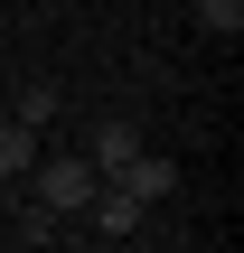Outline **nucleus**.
Masks as SVG:
<instances>
[{
    "label": "nucleus",
    "mask_w": 244,
    "mask_h": 253,
    "mask_svg": "<svg viewBox=\"0 0 244 253\" xmlns=\"http://www.w3.org/2000/svg\"><path fill=\"white\" fill-rule=\"evenodd\" d=\"M132 150H141V131H132V122H94V141H85V160H94L103 178H113V169H122Z\"/></svg>",
    "instance_id": "obj_4"
},
{
    "label": "nucleus",
    "mask_w": 244,
    "mask_h": 253,
    "mask_svg": "<svg viewBox=\"0 0 244 253\" xmlns=\"http://www.w3.org/2000/svg\"><path fill=\"white\" fill-rule=\"evenodd\" d=\"M103 253H122V244H103Z\"/></svg>",
    "instance_id": "obj_9"
},
{
    "label": "nucleus",
    "mask_w": 244,
    "mask_h": 253,
    "mask_svg": "<svg viewBox=\"0 0 244 253\" xmlns=\"http://www.w3.org/2000/svg\"><path fill=\"white\" fill-rule=\"evenodd\" d=\"M94 188H103V169H94L85 150H56V160L38 150V169H28V197H38V207H56V216H85V197H94Z\"/></svg>",
    "instance_id": "obj_1"
},
{
    "label": "nucleus",
    "mask_w": 244,
    "mask_h": 253,
    "mask_svg": "<svg viewBox=\"0 0 244 253\" xmlns=\"http://www.w3.org/2000/svg\"><path fill=\"white\" fill-rule=\"evenodd\" d=\"M85 216H94V225H103V235H113V244H122V235H132V225H141V197H122V188H113V178H103V188H94V197H85Z\"/></svg>",
    "instance_id": "obj_3"
},
{
    "label": "nucleus",
    "mask_w": 244,
    "mask_h": 253,
    "mask_svg": "<svg viewBox=\"0 0 244 253\" xmlns=\"http://www.w3.org/2000/svg\"><path fill=\"white\" fill-rule=\"evenodd\" d=\"M56 113H66V94H56L47 75H38V84H19V103H9V122H28V131H47Z\"/></svg>",
    "instance_id": "obj_5"
},
{
    "label": "nucleus",
    "mask_w": 244,
    "mask_h": 253,
    "mask_svg": "<svg viewBox=\"0 0 244 253\" xmlns=\"http://www.w3.org/2000/svg\"><path fill=\"white\" fill-rule=\"evenodd\" d=\"M28 169H38V131L0 113V178H28Z\"/></svg>",
    "instance_id": "obj_6"
},
{
    "label": "nucleus",
    "mask_w": 244,
    "mask_h": 253,
    "mask_svg": "<svg viewBox=\"0 0 244 253\" xmlns=\"http://www.w3.org/2000/svg\"><path fill=\"white\" fill-rule=\"evenodd\" d=\"M113 188H122V197H141V207H160V197H169V188H179V169H169V160H160V150H132V160H122V169H113Z\"/></svg>",
    "instance_id": "obj_2"
},
{
    "label": "nucleus",
    "mask_w": 244,
    "mask_h": 253,
    "mask_svg": "<svg viewBox=\"0 0 244 253\" xmlns=\"http://www.w3.org/2000/svg\"><path fill=\"white\" fill-rule=\"evenodd\" d=\"M56 235H66V216H56V207H38V197H28V207H19V244H56Z\"/></svg>",
    "instance_id": "obj_7"
},
{
    "label": "nucleus",
    "mask_w": 244,
    "mask_h": 253,
    "mask_svg": "<svg viewBox=\"0 0 244 253\" xmlns=\"http://www.w3.org/2000/svg\"><path fill=\"white\" fill-rule=\"evenodd\" d=\"M197 28L207 38H244V0H197Z\"/></svg>",
    "instance_id": "obj_8"
}]
</instances>
